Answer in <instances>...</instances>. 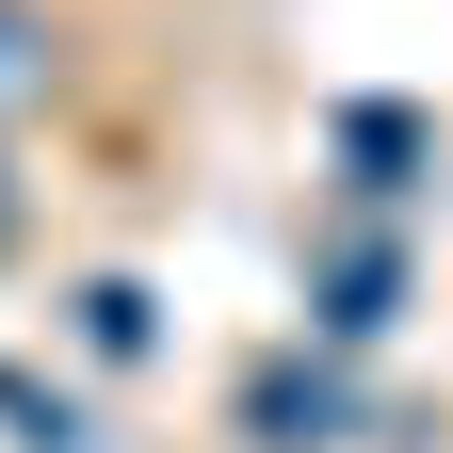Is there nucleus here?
I'll return each mask as SVG.
<instances>
[{
  "label": "nucleus",
  "instance_id": "nucleus-3",
  "mask_svg": "<svg viewBox=\"0 0 453 453\" xmlns=\"http://www.w3.org/2000/svg\"><path fill=\"white\" fill-rule=\"evenodd\" d=\"M388 308H405V259H388V243H357V259L324 275V324H340V340H372Z\"/></svg>",
  "mask_w": 453,
  "mask_h": 453
},
{
  "label": "nucleus",
  "instance_id": "nucleus-4",
  "mask_svg": "<svg viewBox=\"0 0 453 453\" xmlns=\"http://www.w3.org/2000/svg\"><path fill=\"white\" fill-rule=\"evenodd\" d=\"M340 146L372 162V195H405V179H388V162H421V130H405V113H340Z\"/></svg>",
  "mask_w": 453,
  "mask_h": 453
},
{
  "label": "nucleus",
  "instance_id": "nucleus-5",
  "mask_svg": "<svg viewBox=\"0 0 453 453\" xmlns=\"http://www.w3.org/2000/svg\"><path fill=\"white\" fill-rule=\"evenodd\" d=\"M81 324H97V357H130V340H146V292H130V275H97V292H81Z\"/></svg>",
  "mask_w": 453,
  "mask_h": 453
},
{
  "label": "nucleus",
  "instance_id": "nucleus-2",
  "mask_svg": "<svg viewBox=\"0 0 453 453\" xmlns=\"http://www.w3.org/2000/svg\"><path fill=\"white\" fill-rule=\"evenodd\" d=\"M49 81H65V33H49L33 0H0V130H17V113H33Z\"/></svg>",
  "mask_w": 453,
  "mask_h": 453
},
{
  "label": "nucleus",
  "instance_id": "nucleus-1",
  "mask_svg": "<svg viewBox=\"0 0 453 453\" xmlns=\"http://www.w3.org/2000/svg\"><path fill=\"white\" fill-rule=\"evenodd\" d=\"M243 421H259V453H324L340 388H324V372H259V388H243Z\"/></svg>",
  "mask_w": 453,
  "mask_h": 453
},
{
  "label": "nucleus",
  "instance_id": "nucleus-6",
  "mask_svg": "<svg viewBox=\"0 0 453 453\" xmlns=\"http://www.w3.org/2000/svg\"><path fill=\"white\" fill-rule=\"evenodd\" d=\"M0 243H17V179H0Z\"/></svg>",
  "mask_w": 453,
  "mask_h": 453
}]
</instances>
